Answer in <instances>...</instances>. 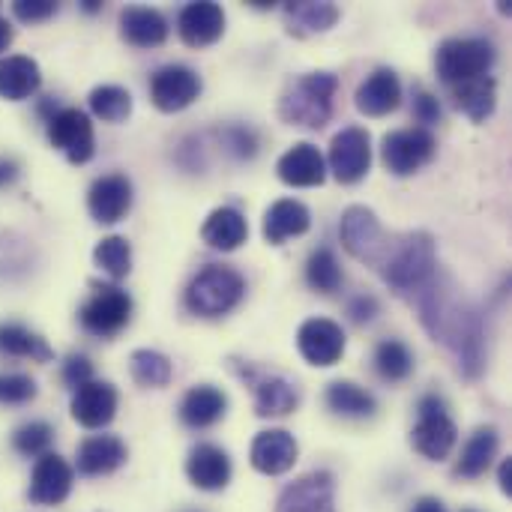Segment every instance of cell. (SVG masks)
<instances>
[{
    "label": "cell",
    "instance_id": "cell-1",
    "mask_svg": "<svg viewBox=\"0 0 512 512\" xmlns=\"http://www.w3.org/2000/svg\"><path fill=\"white\" fill-rule=\"evenodd\" d=\"M411 303L417 306L426 333L456 354L459 372L468 381H477L486 369V324L480 309H474L441 273L414 294Z\"/></svg>",
    "mask_w": 512,
    "mask_h": 512
},
{
    "label": "cell",
    "instance_id": "cell-46",
    "mask_svg": "<svg viewBox=\"0 0 512 512\" xmlns=\"http://www.w3.org/2000/svg\"><path fill=\"white\" fill-rule=\"evenodd\" d=\"M348 315L354 324H372L378 315H381V303L372 297V294H357L351 303H348Z\"/></svg>",
    "mask_w": 512,
    "mask_h": 512
},
{
    "label": "cell",
    "instance_id": "cell-4",
    "mask_svg": "<svg viewBox=\"0 0 512 512\" xmlns=\"http://www.w3.org/2000/svg\"><path fill=\"white\" fill-rule=\"evenodd\" d=\"M246 297V279L228 264H207L186 285L183 303L198 318H222Z\"/></svg>",
    "mask_w": 512,
    "mask_h": 512
},
{
    "label": "cell",
    "instance_id": "cell-25",
    "mask_svg": "<svg viewBox=\"0 0 512 512\" xmlns=\"http://www.w3.org/2000/svg\"><path fill=\"white\" fill-rule=\"evenodd\" d=\"M312 228V213L297 198H279L264 213V240L270 246H282L291 237H303Z\"/></svg>",
    "mask_w": 512,
    "mask_h": 512
},
{
    "label": "cell",
    "instance_id": "cell-43",
    "mask_svg": "<svg viewBox=\"0 0 512 512\" xmlns=\"http://www.w3.org/2000/svg\"><path fill=\"white\" fill-rule=\"evenodd\" d=\"M411 111H414V120L420 123V129H429L435 123H441L444 111H441V102L432 90H426L423 84L414 87V102H411Z\"/></svg>",
    "mask_w": 512,
    "mask_h": 512
},
{
    "label": "cell",
    "instance_id": "cell-26",
    "mask_svg": "<svg viewBox=\"0 0 512 512\" xmlns=\"http://www.w3.org/2000/svg\"><path fill=\"white\" fill-rule=\"evenodd\" d=\"M228 414V396L213 384L192 387L180 402V423L186 429H210Z\"/></svg>",
    "mask_w": 512,
    "mask_h": 512
},
{
    "label": "cell",
    "instance_id": "cell-41",
    "mask_svg": "<svg viewBox=\"0 0 512 512\" xmlns=\"http://www.w3.org/2000/svg\"><path fill=\"white\" fill-rule=\"evenodd\" d=\"M39 393L36 381L21 372H0V405H27Z\"/></svg>",
    "mask_w": 512,
    "mask_h": 512
},
{
    "label": "cell",
    "instance_id": "cell-23",
    "mask_svg": "<svg viewBox=\"0 0 512 512\" xmlns=\"http://www.w3.org/2000/svg\"><path fill=\"white\" fill-rule=\"evenodd\" d=\"M399 102H402V81L390 66H381L372 75H366L354 93V105L366 117H384L396 111Z\"/></svg>",
    "mask_w": 512,
    "mask_h": 512
},
{
    "label": "cell",
    "instance_id": "cell-36",
    "mask_svg": "<svg viewBox=\"0 0 512 512\" xmlns=\"http://www.w3.org/2000/svg\"><path fill=\"white\" fill-rule=\"evenodd\" d=\"M306 282L318 294H336L342 288L345 273H342V264H339V258H336V252L330 246L312 249V255L306 261Z\"/></svg>",
    "mask_w": 512,
    "mask_h": 512
},
{
    "label": "cell",
    "instance_id": "cell-34",
    "mask_svg": "<svg viewBox=\"0 0 512 512\" xmlns=\"http://www.w3.org/2000/svg\"><path fill=\"white\" fill-rule=\"evenodd\" d=\"M453 102L459 111H465L474 123H483L495 114V105H498V84L492 75H480V78H471L465 84H456L453 87Z\"/></svg>",
    "mask_w": 512,
    "mask_h": 512
},
{
    "label": "cell",
    "instance_id": "cell-9",
    "mask_svg": "<svg viewBox=\"0 0 512 512\" xmlns=\"http://www.w3.org/2000/svg\"><path fill=\"white\" fill-rule=\"evenodd\" d=\"M45 132L51 147H57L72 165H87L96 156V135H93V123L87 117V111L81 108H57L48 120H45Z\"/></svg>",
    "mask_w": 512,
    "mask_h": 512
},
{
    "label": "cell",
    "instance_id": "cell-22",
    "mask_svg": "<svg viewBox=\"0 0 512 512\" xmlns=\"http://www.w3.org/2000/svg\"><path fill=\"white\" fill-rule=\"evenodd\" d=\"M231 456L216 444H195L186 459V477L201 492H222L231 483Z\"/></svg>",
    "mask_w": 512,
    "mask_h": 512
},
{
    "label": "cell",
    "instance_id": "cell-13",
    "mask_svg": "<svg viewBox=\"0 0 512 512\" xmlns=\"http://www.w3.org/2000/svg\"><path fill=\"white\" fill-rule=\"evenodd\" d=\"M201 87V75L192 66L168 63L156 69L150 78V102L165 114H177L201 96Z\"/></svg>",
    "mask_w": 512,
    "mask_h": 512
},
{
    "label": "cell",
    "instance_id": "cell-38",
    "mask_svg": "<svg viewBox=\"0 0 512 512\" xmlns=\"http://www.w3.org/2000/svg\"><path fill=\"white\" fill-rule=\"evenodd\" d=\"M93 117L102 123H123L132 114V93L120 84H99L87 96Z\"/></svg>",
    "mask_w": 512,
    "mask_h": 512
},
{
    "label": "cell",
    "instance_id": "cell-45",
    "mask_svg": "<svg viewBox=\"0 0 512 512\" xmlns=\"http://www.w3.org/2000/svg\"><path fill=\"white\" fill-rule=\"evenodd\" d=\"M57 3L54 0H15L12 3V15L24 24H36V21H48L51 15H57Z\"/></svg>",
    "mask_w": 512,
    "mask_h": 512
},
{
    "label": "cell",
    "instance_id": "cell-35",
    "mask_svg": "<svg viewBox=\"0 0 512 512\" xmlns=\"http://www.w3.org/2000/svg\"><path fill=\"white\" fill-rule=\"evenodd\" d=\"M129 375L138 387H147V390H159V387H168L171 378H174V366L171 360L162 354V351H153V348H138L132 351L129 357Z\"/></svg>",
    "mask_w": 512,
    "mask_h": 512
},
{
    "label": "cell",
    "instance_id": "cell-12",
    "mask_svg": "<svg viewBox=\"0 0 512 512\" xmlns=\"http://www.w3.org/2000/svg\"><path fill=\"white\" fill-rule=\"evenodd\" d=\"M339 237H342V246L351 258L363 261V264H378L381 252L387 249V231L381 228L378 216L372 207H363V204H354L342 213V222H339Z\"/></svg>",
    "mask_w": 512,
    "mask_h": 512
},
{
    "label": "cell",
    "instance_id": "cell-10",
    "mask_svg": "<svg viewBox=\"0 0 512 512\" xmlns=\"http://www.w3.org/2000/svg\"><path fill=\"white\" fill-rule=\"evenodd\" d=\"M438 153V141L429 129L411 126V129H396L387 132L381 141V159L390 174L396 177H411L420 168H426Z\"/></svg>",
    "mask_w": 512,
    "mask_h": 512
},
{
    "label": "cell",
    "instance_id": "cell-18",
    "mask_svg": "<svg viewBox=\"0 0 512 512\" xmlns=\"http://www.w3.org/2000/svg\"><path fill=\"white\" fill-rule=\"evenodd\" d=\"M300 456V444L291 432L285 429H267V432H258L255 441H252V450H249V462L258 474L264 477H282L294 468Z\"/></svg>",
    "mask_w": 512,
    "mask_h": 512
},
{
    "label": "cell",
    "instance_id": "cell-29",
    "mask_svg": "<svg viewBox=\"0 0 512 512\" xmlns=\"http://www.w3.org/2000/svg\"><path fill=\"white\" fill-rule=\"evenodd\" d=\"M42 84L39 63L27 54H3L0 57V99L21 102L30 99Z\"/></svg>",
    "mask_w": 512,
    "mask_h": 512
},
{
    "label": "cell",
    "instance_id": "cell-6",
    "mask_svg": "<svg viewBox=\"0 0 512 512\" xmlns=\"http://www.w3.org/2000/svg\"><path fill=\"white\" fill-rule=\"evenodd\" d=\"M456 441H459V429L456 420L450 417L447 402L438 393H426L417 402V426L411 429L414 450L429 462H444L450 459Z\"/></svg>",
    "mask_w": 512,
    "mask_h": 512
},
{
    "label": "cell",
    "instance_id": "cell-2",
    "mask_svg": "<svg viewBox=\"0 0 512 512\" xmlns=\"http://www.w3.org/2000/svg\"><path fill=\"white\" fill-rule=\"evenodd\" d=\"M375 270L393 288V294L411 300L441 273L435 237L429 231H411L402 237H390Z\"/></svg>",
    "mask_w": 512,
    "mask_h": 512
},
{
    "label": "cell",
    "instance_id": "cell-31",
    "mask_svg": "<svg viewBox=\"0 0 512 512\" xmlns=\"http://www.w3.org/2000/svg\"><path fill=\"white\" fill-rule=\"evenodd\" d=\"M324 402L342 420H372L378 414V399L354 381H333Z\"/></svg>",
    "mask_w": 512,
    "mask_h": 512
},
{
    "label": "cell",
    "instance_id": "cell-16",
    "mask_svg": "<svg viewBox=\"0 0 512 512\" xmlns=\"http://www.w3.org/2000/svg\"><path fill=\"white\" fill-rule=\"evenodd\" d=\"M132 180L126 174H102L90 183L87 189V210L93 222L99 225H114L132 210Z\"/></svg>",
    "mask_w": 512,
    "mask_h": 512
},
{
    "label": "cell",
    "instance_id": "cell-33",
    "mask_svg": "<svg viewBox=\"0 0 512 512\" xmlns=\"http://www.w3.org/2000/svg\"><path fill=\"white\" fill-rule=\"evenodd\" d=\"M0 354L18 357V360H33V363H51L54 351L51 345L30 327L18 321H3L0 324Z\"/></svg>",
    "mask_w": 512,
    "mask_h": 512
},
{
    "label": "cell",
    "instance_id": "cell-42",
    "mask_svg": "<svg viewBox=\"0 0 512 512\" xmlns=\"http://www.w3.org/2000/svg\"><path fill=\"white\" fill-rule=\"evenodd\" d=\"M219 141L222 147L234 156V159H252L258 153V135L249 129V126H225L219 132Z\"/></svg>",
    "mask_w": 512,
    "mask_h": 512
},
{
    "label": "cell",
    "instance_id": "cell-21",
    "mask_svg": "<svg viewBox=\"0 0 512 512\" xmlns=\"http://www.w3.org/2000/svg\"><path fill=\"white\" fill-rule=\"evenodd\" d=\"M276 174L285 186L294 189H312L321 186L327 180V162L321 156V150L309 141L294 144L291 150H285L276 162Z\"/></svg>",
    "mask_w": 512,
    "mask_h": 512
},
{
    "label": "cell",
    "instance_id": "cell-15",
    "mask_svg": "<svg viewBox=\"0 0 512 512\" xmlns=\"http://www.w3.org/2000/svg\"><path fill=\"white\" fill-rule=\"evenodd\" d=\"M276 512H336V477L312 471L282 489Z\"/></svg>",
    "mask_w": 512,
    "mask_h": 512
},
{
    "label": "cell",
    "instance_id": "cell-11",
    "mask_svg": "<svg viewBox=\"0 0 512 512\" xmlns=\"http://www.w3.org/2000/svg\"><path fill=\"white\" fill-rule=\"evenodd\" d=\"M342 186L360 183L372 168V135L363 126H345L330 141V156L324 159Z\"/></svg>",
    "mask_w": 512,
    "mask_h": 512
},
{
    "label": "cell",
    "instance_id": "cell-7",
    "mask_svg": "<svg viewBox=\"0 0 512 512\" xmlns=\"http://www.w3.org/2000/svg\"><path fill=\"white\" fill-rule=\"evenodd\" d=\"M132 297L120 285H93V294L78 309V324L96 339H114L132 321Z\"/></svg>",
    "mask_w": 512,
    "mask_h": 512
},
{
    "label": "cell",
    "instance_id": "cell-28",
    "mask_svg": "<svg viewBox=\"0 0 512 512\" xmlns=\"http://www.w3.org/2000/svg\"><path fill=\"white\" fill-rule=\"evenodd\" d=\"M120 36L135 48H156L168 39V21L159 9L126 6L120 12Z\"/></svg>",
    "mask_w": 512,
    "mask_h": 512
},
{
    "label": "cell",
    "instance_id": "cell-30",
    "mask_svg": "<svg viewBox=\"0 0 512 512\" xmlns=\"http://www.w3.org/2000/svg\"><path fill=\"white\" fill-rule=\"evenodd\" d=\"M498 450H501L498 429L495 426H480L468 438V444L462 447V456L456 462V477H462V480H480L492 468V462L498 459Z\"/></svg>",
    "mask_w": 512,
    "mask_h": 512
},
{
    "label": "cell",
    "instance_id": "cell-48",
    "mask_svg": "<svg viewBox=\"0 0 512 512\" xmlns=\"http://www.w3.org/2000/svg\"><path fill=\"white\" fill-rule=\"evenodd\" d=\"M411 512H447V507H444V501H438V498L426 495V498L414 501V507H411Z\"/></svg>",
    "mask_w": 512,
    "mask_h": 512
},
{
    "label": "cell",
    "instance_id": "cell-37",
    "mask_svg": "<svg viewBox=\"0 0 512 512\" xmlns=\"http://www.w3.org/2000/svg\"><path fill=\"white\" fill-rule=\"evenodd\" d=\"M375 372L387 384H402L414 375V354L399 339H384L375 348Z\"/></svg>",
    "mask_w": 512,
    "mask_h": 512
},
{
    "label": "cell",
    "instance_id": "cell-5",
    "mask_svg": "<svg viewBox=\"0 0 512 512\" xmlns=\"http://www.w3.org/2000/svg\"><path fill=\"white\" fill-rule=\"evenodd\" d=\"M495 60H498V51L492 39L486 36H453L435 48V72L450 87L489 75Z\"/></svg>",
    "mask_w": 512,
    "mask_h": 512
},
{
    "label": "cell",
    "instance_id": "cell-17",
    "mask_svg": "<svg viewBox=\"0 0 512 512\" xmlns=\"http://www.w3.org/2000/svg\"><path fill=\"white\" fill-rule=\"evenodd\" d=\"M72 480H75L72 465L63 456H57V453H45L33 465L27 498L33 504H39V507H57V504H63L69 498Z\"/></svg>",
    "mask_w": 512,
    "mask_h": 512
},
{
    "label": "cell",
    "instance_id": "cell-19",
    "mask_svg": "<svg viewBox=\"0 0 512 512\" xmlns=\"http://www.w3.org/2000/svg\"><path fill=\"white\" fill-rule=\"evenodd\" d=\"M117 405H120V396L114 390V384L108 381H90L84 387H78L72 393V420L84 429H105L114 417H117Z\"/></svg>",
    "mask_w": 512,
    "mask_h": 512
},
{
    "label": "cell",
    "instance_id": "cell-20",
    "mask_svg": "<svg viewBox=\"0 0 512 512\" xmlns=\"http://www.w3.org/2000/svg\"><path fill=\"white\" fill-rule=\"evenodd\" d=\"M177 33L189 48H207L225 33V9L213 0L186 3L177 15Z\"/></svg>",
    "mask_w": 512,
    "mask_h": 512
},
{
    "label": "cell",
    "instance_id": "cell-44",
    "mask_svg": "<svg viewBox=\"0 0 512 512\" xmlns=\"http://www.w3.org/2000/svg\"><path fill=\"white\" fill-rule=\"evenodd\" d=\"M60 378H63V384H66L72 393H75L78 387L90 384V381H93V363H90V357H87V354H69V357L63 360Z\"/></svg>",
    "mask_w": 512,
    "mask_h": 512
},
{
    "label": "cell",
    "instance_id": "cell-14",
    "mask_svg": "<svg viewBox=\"0 0 512 512\" xmlns=\"http://www.w3.org/2000/svg\"><path fill=\"white\" fill-rule=\"evenodd\" d=\"M297 348L309 366L330 369L345 354V330L330 318H309L297 330Z\"/></svg>",
    "mask_w": 512,
    "mask_h": 512
},
{
    "label": "cell",
    "instance_id": "cell-49",
    "mask_svg": "<svg viewBox=\"0 0 512 512\" xmlns=\"http://www.w3.org/2000/svg\"><path fill=\"white\" fill-rule=\"evenodd\" d=\"M498 483H501V492L512 495V459H504L501 468H498Z\"/></svg>",
    "mask_w": 512,
    "mask_h": 512
},
{
    "label": "cell",
    "instance_id": "cell-8",
    "mask_svg": "<svg viewBox=\"0 0 512 512\" xmlns=\"http://www.w3.org/2000/svg\"><path fill=\"white\" fill-rule=\"evenodd\" d=\"M231 369L240 375L243 384L252 387V393H255V414L261 420L288 417V414L297 411V405H300V387L291 378L276 375V372L255 369L252 363H231Z\"/></svg>",
    "mask_w": 512,
    "mask_h": 512
},
{
    "label": "cell",
    "instance_id": "cell-3",
    "mask_svg": "<svg viewBox=\"0 0 512 512\" xmlns=\"http://www.w3.org/2000/svg\"><path fill=\"white\" fill-rule=\"evenodd\" d=\"M336 90H339V78L333 72H306L285 87L279 99V117L288 126L321 129L333 117Z\"/></svg>",
    "mask_w": 512,
    "mask_h": 512
},
{
    "label": "cell",
    "instance_id": "cell-47",
    "mask_svg": "<svg viewBox=\"0 0 512 512\" xmlns=\"http://www.w3.org/2000/svg\"><path fill=\"white\" fill-rule=\"evenodd\" d=\"M18 180V162L15 159H0V189Z\"/></svg>",
    "mask_w": 512,
    "mask_h": 512
},
{
    "label": "cell",
    "instance_id": "cell-39",
    "mask_svg": "<svg viewBox=\"0 0 512 512\" xmlns=\"http://www.w3.org/2000/svg\"><path fill=\"white\" fill-rule=\"evenodd\" d=\"M93 261L96 267L111 276L114 282L126 279L132 273V243L120 234H111V237H102L93 249Z\"/></svg>",
    "mask_w": 512,
    "mask_h": 512
},
{
    "label": "cell",
    "instance_id": "cell-40",
    "mask_svg": "<svg viewBox=\"0 0 512 512\" xmlns=\"http://www.w3.org/2000/svg\"><path fill=\"white\" fill-rule=\"evenodd\" d=\"M51 444H54V429L45 420H30L12 432V450L27 459H39L51 453Z\"/></svg>",
    "mask_w": 512,
    "mask_h": 512
},
{
    "label": "cell",
    "instance_id": "cell-24",
    "mask_svg": "<svg viewBox=\"0 0 512 512\" xmlns=\"http://www.w3.org/2000/svg\"><path fill=\"white\" fill-rule=\"evenodd\" d=\"M129 459L126 444L117 435H90L78 444L75 468L81 477H108Z\"/></svg>",
    "mask_w": 512,
    "mask_h": 512
},
{
    "label": "cell",
    "instance_id": "cell-27",
    "mask_svg": "<svg viewBox=\"0 0 512 512\" xmlns=\"http://www.w3.org/2000/svg\"><path fill=\"white\" fill-rule=\"evenodd\" d=\"M246 237H249L246 216L237 207H228V204L216 207L201 225V240L216 252H234V249H240L246 243Z\"/></svg>",
    "mask_w": 512,
    "mask_h": 512
},
{
    "label": "cell",
    "instance_id": "cell-50",
    "mask_svg": "<svg viewBox=\"0 0 512 512\" xmlns=\"http://www.w3.org/2000/svg\"><path fill=\"white\" fill-rule=\"evenodd\" d=\"M9 42H12V27H9L6 18H0V51H6Z\"/></svg>",
    "mask_w": 512,
    "mask_h": 512
},
{
    "label": "cell",
    "instance_id": "cell-32",
    "mask_svg": "<svg viewBox=\"0 0 512 512\" xmlns=\"http://www.w3.org/2000/svg\"><path fill=\"white\" fill-rule=\"evenodd\" d=\"M285 21L294 36H312V33H327L339 21V6L330 0H297L285 3Z\"/></svg>",
    "mask_w": 512,
    "mask_h": 512
},
{
    "label": "cell",
    "instance_id": "cell-52",
    "mask_svg": "<svg viewBox=\"0 0 512 512\" xmlns=\"http://www.w3.org/2000/svg\"><path fill=\"white\" fill-rule=\"evenodd\" d=\"M465 512H477V510H465Z\"/></svg>",
    "mask_w": 512,
    "mask_h": 512
},
{
    "label": "cell",
    "instance_id": "cell-51",
    "mask_svg": "<svg viewBox=\"0 0 512 512\" xmlns=\"http://www.w3.org/2000/svg\"><path fill=\"white\" fill-rule=\"evenodd\" d=\"M81 9H84V12H99V9H102V3H99V0H84V3H81Z\"/></svg>",
    "mask_w": 512,
    "mask_h": 512
}]
</instances>
